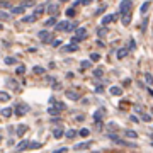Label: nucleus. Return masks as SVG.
Masks as SVG:
<instances>
[{"label":"nucleus","mask_w":153,"mask_h":153,"mask_svg":"<svg viewBox=\"0 0 153 153\" xmlns=\"http://www.w3.org/2000/svg\"><path fill=\"white\" fill-rule=\"evenodd\" d=\"M29 111H31L29 104H26V102H19V104H16V107L12 109V112H16V116H26V114H29Z\"/></svg>","instance_id":"nucleus-1"},{"label":"nucleus","mask_w":153,"mask_h":153,"mask_svg":"<svg viewBox=\"0 0 153 153\" xmlns=\"http://www.w3.org/2000/svg\"><path fill=\"white\" fill-rule=\"evenodd\" d=\"M85 38H87V29H85V27H76L75 29V36L71 38V41L76 44V43H80V41L85 39Z\"/></svg>","instance_id":"nucleus-2"},{"label":"nucleus","mask_w":153,"mask_h":153,"mask_svg":"<svg viewBox=\"0 0 153 153\" xmlns=\"http://www.w3.org/2000/svg\"><path fill=\"white\" fill-rule=\"evenodd\" d=\"M38 38L41 39L43 43H51V41H53V34L49 33V31H39Z\"/></svg>","instance_id":"nucleus-3"},{"label":"nucleus","mask_w":153,"mask_h":153,"mask_svg":"<svg viewBox=\"0 0 153 153\" xmlns=\"http://www.w3.org/2000/svg\"><path fill=\"white\" fill-rule=\"evenodd\" d=\"M129 9H131V0H123L119 5V12L121 14H128Z\"/></svg>","instance_id":"nucleus-4"},{"label":"nucleus","mask_w":153,"mask_h":153,"mask_svg":"<svg viewBox=\"0 0 153 153\" xmlns=\"http://www.w3.org/2000/svg\"><path fill=\"white\" fill-rule=\"evenodd\" d=\"M70 21H61V22H56L55 24V31L56 33H61V31H66V26H68Z\"/></svg>","instance_id":"nucleus-5"},{"label":"nucleus","mask_w":153,"mask_h":153,"mask_svg":"<svg viewBox=\"0 0 153 153\" xmlns=\"http://www.w3.org/2000/svg\"><path fill=\"white\" fill-rule=\"evenodd\" d=\"M34 7H36V9H34V14H33L34 19L41 17V16L44 14V12H46V7H44V5H34Z\"/></svg>","instance_id":"nucleus-6"},{"label":"nucleus","mask_w":153,"mask_h":153,"mask_svg":"<svg viewBox=\"0 0 153 153\" xmlns=\"http://www.w3.org/2000/svg\"><path fill=\"white\" fill-rule=\"evenodd\" d=\"M65 95H66V99H70V100H80V95H78L75 90H66Z\"/></svg>","instance_id":"nucleus-7"},{"label":"nucleus","mask_w":153,"mask_h":153,"mask_svg":"<svg viewBox=\"0 0 153 153\" xmlns=\"http://www.w3.org/2000/svg\"><path fill=\"white\" fill-rule=\"evenodd\" d=\"M26 131H27V126H26V124H19V126H17V129H16V134H17V136H22Z\"/></svg>","instance_id":"nucleus-8"},{"label":"nucleus","mask_w":153,"mask_h":153,"mask_svg":"<svg viewBox=\"0 0 153 153\" xmlns=\"http://www.w3.org/2000/svg\"><path fill=\"white\" fill-rule=\"evenodd\" d=\"M121 22H123V26H129V22H131V14H129V12H128V14H123Z\"/></svg>","instance_id":"nucleus-9"},{"label":"nucleus","mask_w":153,"mask_h":153,"mask_svg":"<svg viewBox=\"0 0 153 153\" xmlns=\"http://www.w3.org/2000/svg\"><path fill=\"white\" fill-rule=\"evenodd\" d=\"M109 92H111V95H116V97H119L121 94H123V88H121V87H111V88H109Z\"/></svg>","instance_id":"nucleus-10"},{"label":"nucleus","mask_w":153,"mask_h":153,"mask_svg":"<svg viewBox=\"0 0 153 153\" xmlns=\"http://www.w3.org/2000/svg\"><path fill=\"white\" fill-rule=\"evenodd\" d=\"M34 5H36L34 0H22V4H21L22 9H29V7H34Z\"/></svg>","instance_id":"nucleus-11"},{"label":"nucleus","mask_w":153,"mask_h":153,"mask_svg":"<svg viewBox=\"0 0 153 153\" xmlns=\"http://www.w3.org/2000/svg\"><path fill=\"white\" fill-rule=\"evenodd\" d=\"M114 21V14H107V16H104V19H102V26H107L109 22Z\"/></svg>","instance_id":"nucleus-12"},{"label":"nucleus","mask_w":153,"mask_h":153,"mask_svg":"<svg viewBox=\"0 0 153 153\" xmlns=\"http://www.w3.org/2000/svg\"><path fill=\"white\" fill-rule=\"evenodd\" d=\"M27 145H29V141H27V140H22V141H21V143H19V145L16 146V152H22L24 148H27Z\"/></svg>","instance_id":"nucleus-13"},{"label":"nucleus","mask_w":153,"mask_h":153,"mask_svg":"<svg viewBox=\"0 0 153 153\" xmlns=\"http://www.w3.org/2000/svg\"><path fill=\"white\" fill-rule=\"evenodd\" d=\"M0 114L4 116V117H10L12 116V107H4V109L0 111Z\"/></svg>","instance_id":"nucleus-14"},{"label":"nucleus","mask_w":153,"mask_h":153,"mask_svg":"<svg viewBox=\"0 0 153 153\" xmlns=\"http://www.w3.org/2000/svg\"><path fill=\"white\" fill-rule=\"evenodd\" d=\"M90 146V141H85V143H78V145H75V150H87V148Z\"/></svg>","instance_id":"nucleus-15"},{"label":"nucleus","mask_w":153,"mask_h":153,"mask_svg":"<svg viewBox=\"0 0 153 153\" xmlns=\"http://www.w3.org/2000/svg\"><path fill=\"white\" fill-rule=\"evenodd\" d=\"M124 136H126V138H133V140H134V138H138V133L133 131V129H126V131H124Z\"/></svg>","instance_id":"nucleus-16"},{"label":"nucleus","mask_w":153,"mask_h":153,"mask_svg":"<svg viewBox=\"0 0 153 153\" xmlns=\"http://www.w3.org/2000/svg\"><path fill=\"white\" fill-rule=\"evenodd\" d=\"M48 12L51 14V16H55V14H58V5H56V4H49Z\"/></svg>","instance_id":"nucleus-17"},{"label":"nucleus","mask_w":153,"mask_h":153,"mask_svg":"<svg viewBox=\"0 0 153 153\" xmlns=\"http://www.w3.org/2000/svg\"><path fill=\"white\" fill-rule=\"evenodd\" d=\"M51 107H55V109L58 111V112H60V111L65 109V104H63V102H56V100H55V102L51 104Z\"/></svg>","instance_id":"nucleus-18"},{"label":"nucleus","mask_w":153,"mask_h":153,"mask_svg":"<svg viewBox=\"0 0 153 153\" xmlns=\"http://www.w3.org/2000/svg\"><path fill=\"white\" fill-rule=\"evenodd\" d=\"M7 100H10V94L0 90V102H7Z\"/></svg>","instance_id":"nucleus-19"},{"label":"nucleus","mask_w":153,"mask_h":153,"mask_svg":"<svg viewBox=\"0 0 153 153\" xmlns=\"http://www.w3.org/2000/svg\"><path fill=\"white\" fill-rule=\"evenodd\" d=\"M56 24V16H51L49 19H46V22H44V26H55Z\"/></svg>","instance_id":"nucleus-20"},{"label":"nucleus","mask_w":153,"mask_h":153,"mask_svg":"<svg viewBox=\"0 0 153 153\" xmlns=\"http://www.w3.org/2000/svg\"><path fill=\"white\" fill-rule=\"evenodd\" d=\"M126 55H128V49H126V48H121L119 51H117V60H123Z\"/></svg>","instance_id":"nucleus-21"},{"label":"nucleus","mask_w":153,"mask_h":153,"mask_svg":"<svg viewBox=\"0 0 153 153\" xmlns=\"http://www.w3.org/2000/svg\"><path fill=\"white\" fill-rule=\"evenodd\" d=\"M53 136H55L56 140H58V138H61V136H63V128H56L55 131H53Z\"/></svg>","instance_id":"nucleus-22"},{"label":"nucleus","mask_w":153,"mask_h":153,"mask_svg":"<svg viewBox=\"0 0 153 153\" xmlns=\"http://www.w3.org/2000/svg\"><path fill=\"white\" fill-rule=\"evenodd\" d=\"M33 71L36 73V75H43V73H46V70H44L43 66H34Z\"/></svg>","instance_id":"nucleus-23"},{"label":"nucleus","mask_w":153,"mask_h":153,"mask_svg":"<svg viewBox=\"0 0 153 153\" xmlns=\"http://www.w3.org/2000/svg\"><path fill=\"white\" fill-rule=\"evenodd\" d=\"M65 136L68 138V140H71V138H75V136H76V131H75V129H68V131L65 133Z\"/></svg>","instance_id":"nucleus-24"},{"label":"nucleus","mask_w":153,"mask_h":153,"mask_svg":"<svg viewBox=\"0 0 153 153\" xmlns=\"http://www.w3.org/2000/svg\"><path fill=\"white\" fill-rule=\"evenodd\" d=\"M66 17H75V14H76V10H75V7H71V9H66Z\"/></svg>","instance_id":"nucleus-25"},{"label":"nucleus","mask_w":153,"mask_h":153,"mask_svg":"<svg viewBox=\"0 0 153 153\" xmlns=\"http://www.w3.org/2000/svg\"><path fill=\"white\" fill-rule=\"evenodd\" d=\"M76 49H78V46H76L75 43H71V44H68V46L65 48V51H76Z\"/></svg>","instance_id":"nucleus-26"},{"label":"nucleus","mask_w":153,"mask_h":153,"mask_svg":"<svg viewBox=\"0 0 153 153\" xmlns=\"http://www.w3.org/2000/svg\"><path fill=\"white\" fill-rule=\"evenodd\" d=\"M34 21H36L34 16H24L22 17V22H29V24H31V22H34Z\"/></svg>","instance_id":"nucleus-27"},{"label":"nucleus","mask_w":153,"mask_h":153,"mask_svg":"<svg viewBox=\"0 0 153 153\" xmlns=\"http://www.w3.org/2000/svg\"><path fill=\"white\" fill-rule=\"evenodd\" d=\"M75 29H76V24H75V22H68L66 31H68V33H71V31H75Z\"/></svg>","instance_id":"nucleus-28"},{"label":"nucleus","mask_w":153,"mask_h":153,"mask_svg":"<svg viewBox=\"0 0 153 153\" xmlns=\"http://www.w3.org/2000/svg\"><path fill=\"white\" fill-rule=\"evenodd\" d=\"M5 65H16V58H14V56H7L5 58Z\"/></svg>","instance_id":"nucleus-29"},{"label":"nucleus","mask_w":153,"mask_h":153,"mask_svg":"<svg viewBox=\"0 0 153 153\" xmlns=\"http://www.w3.org/2000/svg\"><path fill=\"white\" fill-rule=\"evenodd\" d=\"M12 14H22V12H24V9H22V7L21 5H19V7H12Z\"/></svg>","instance_id":"nucleus-30"},{"label":"nucleus","mask_w":153,"mask_h":153,"mask_svg":"<svg viewBox=\"0 0 153 153\" xmlns=\"http://www.w3.org/2000/svg\"><path fill=\"white\" fill-rule=\"evenodd\" d=\"M148 9H150V2H145V4L141 5V14H146Z\"/></svg>","instance_id":"nucleus-31"},{"label":"nucleus","mask_w":153,"mask_h":153,"mask_svg":"<svg viewBox=\"0 0 153 153\" xmlns=\"http://www.w3.org/2000/svg\"><path fill=\"white\" fill-rule=\"evenodd\" d=\"M24 71H26V66H24V65H21V66H17L16 73H17V75H24Z\"/></svg>","instance_id":"nucleus-32"},{"label":"nucleus","mask_w":153,"mask_h":153,"mask_svg":"<svg viewBox=\"0 0 153 153\" xmlns=\"http://www.w3.org/2000/svg\"><path fill=\"white\" fill-rule=\"evenodd\" d=\"M27 148H29V150H36V148H41V143H29Z\"/></svg>","instance_id":"nucleus-33"},{"label":"nucleus","mask_w":153,"mask_h":153,"mask_svg":"<svg viewBox=\"0 0 153 153\" xmlns=\"http://www.w3.org/2000/svg\"><path fill=\"white\" fill-rule=\"evenodd\" d=\"M80 68H82V70H85V68H90V61H88V60L82 61V63H80Z\"/></svg>","instance_id":"nucleus-34"},{"label":"nucleus","mask_w":153,"mask_h":153,"mask_svg":"<svg viewBox=\"0 0 153 153\" xmlns=\"http://www.w3.org/2000/svg\"><path fill=\"white\" fill-rule=\"evenodd\" d=\"M100 117H102V111H95V114H94V119H95V123H97V121H100Z\"/></svg>","instance_id":"nucleus-35"},{"label":"nucleus","mask_w":153,"mask_h":153,"mask_svg":"<svg viewBox=\"0 0 153 153\" xmlns=\"http://www.w3.org/2000/svg\"><path fill=\"white\" fill-rule=\"evenodd\" d=\"M100 60V55H99V53H92V55H90V61H99Z\"/></svg>","instance_id":"nucleus-36"},{"label":"nucleus","mask_w":153,"mask_h":153,"mask_svg":"<svg viewBox=\"0 0 153 153\" xmlns=\"http://www.w3.org/2000/svg\"><path fill=\"white\" fill-rule=\"evenodd\" d=\"M102 73H104L102 68H95V70H94V76H102Z\"/></svg>","instance_id":"nucleus-37"},{"label":"nucleus","mask_w":153,"mask_h":153,"mask_svg":"<svg viewBox=\"0 0 153 153\" xmlns=\"http://www.w3.org/2000/svg\"><path fill=\"white\" fill-rule=\"evenodd\" d=\"M88 134H90V131H88L87 128H83V129H80V136H83V138H85V136H88Z\"/></svg>","instance_id":"nucleus-38"},{"label":"nucleus","mask_w":153,"mask_h":153,"mask_svg":"<svg viewBox=\"0 0 153 153\" xmlns=\"http://www.w3.org/2000/svg\"><path fill=\"white\" fill-rule=\"evenodd\" d=\"M145 80H146V83L152 87V73H146V75H145Z\"/></svg>","instance_id":"nucleus-39"},{"label":"nucleus","mask_w":153,"mask_h":153,"mask_svg":"<svg viewBox=\"0 0 153 153\" xmlns=\"http://www.w3.org/2000/svg\"><path fill=\"white\" fill-rule=\"evenodd\" d=\"M48 114H51V116H56V114H60V112H58V111H56L55 107H49V109H48Z\"/></svg>","instance_id":"nucleus-40"},{"label":"nucleus","mask_w":153,"mask_h":153,"mask_svg":"<svg viewBox=\"0 0 153 153\" xmlns=\"http://www.w3.org/2000/svg\"><path fill=\"white\" fill-rule=\"evenodd\" d=\"M97 34H99V36H105V27H100V29H97Z\"/></svg>","instance_id":"nucleus-41"},{"label":"nucleus","mask_w":153,"mask_h":153,"mask_svg":"<svg viewBox=\"0 0 153 153\" xmlns=\"http://www.w3.org/2000/svg\"><path fill=\"white\" fill-rule=\"evenodd\" d=\"M102 92H104L102 85H97V87H95V94H102Z\"/></svg>","instance_id":"nucleus-42"},{"label":"nucleus","mask_w":153,"mask_h":153,"mask_svg":"<svg viewBox=\"0 0 153 153\" xmlns=\"http://www.w3.org/2000/svg\"><path fill=\"white\" fill-rule=\"evenodd\" d=\"M65 152H68L66 148H58V150H55V152H53V153H65Z\"/></svg>","instance_id":"nucleus-43"},{"label":"nucleus","mask_w":153,"mask_h":153,"mask_svg":"<svg viewBox=\"0 0 153 153\" xmlns=\"http://www.w3.org/2000/svg\"><path fill=\"white\" fill-rule=\"evenodd\" d=\"M60 44H61V39H56V41H53V46H55V48H58Z\"/></svg>","instance_id":"nucleus-44"},{"label":"nucleus","mask_w":153,"mask_h":153,"mask_svg":"<svg viewBox=\"0 0 153 153\" xmlns=\"http://www.w3.org/2000/svg\"><path fill=\"white\" fill-rule=\"evenodd\" d=\"M94 0H80V4H83V5H88V4H92Z\"/></svg>","instance_id":"nucleus-45"},{"label":"nucleus","mask_w":153,"mask_h":153,"mask_svg":"<svg viewBox=\"0 0 153 153\" xmlns=\"http://www.w3.org/2000/svg\"><path fill=\"white\" fill-rule=\"evenodd\" d=\"M143 121H146V123H148V121H152V117H150L148 114H143Z\"/></svg>","instance_id":"nucleus-46"},{"label":"nucleus","mask_w":153,"mask_h":153,"mask_svg":"<svg viewBox=\"0 0 153 153\" xmlns=\"http://www.w3.org/2000/svg\"><path fill=\"white\" fill-rule=\"evenodd\" d=\"M0 5H2V7H4V9H5V7H9V5H10V4H9V2H0Z\"/></svg>","instance_id":"nucleus-47"},{"label":"nucleus","mask_w":153,"mask_h":153,"mask_svg":"<svg viewBox=\"0 0 153 153\" xmlns=\"http://www.w3.org/2000/svg\"><path fill=\"white\" fill-rule=\"evenodd\" d=\"M129 44H131V49L136 48V43H134V39H131V43H129Z\"/></svg>","instance_id":"nucleus-48"},{"label":"nucleus","mask_w":153,"mask_h":153,"mask_svg":"<svg viewBox=\"0 0 153 153\" xmlns=\"http://www.w3.org/2000/svg\"><path fill=\"white\" fill-rule=\"evenodd\" d=\"M146 24H148V19H145V21H143V31L146 29Z\"/></svg>","instance_id":"nucleus-49"},{"label":"nucleus","mask_w":153,"mask_h":153,"mask_svg":"<svg viewBox=\"0 0 153 153\" xmlns=\"http://www.w3.org/2000/svg\"><path fill=\"white\" fill-rule=\"evenodd\" d=\"M60 2H68V0H60Z\"/></svg>","instance_id":"nucleus-50"},{"label":"nucleus","mask_w":153,"mask_h":153,"mask_svg":"<svg viewBox=\"0 0 153 153\" xmlns=\"http://www.w3.org/2000/svg\"><path fill=\"white\" fill-rule=\"evenodd\" d=\"M117 153H119V152H117Z\"/></svg>","instance_id":"nucleus-51"}]
</instances>
